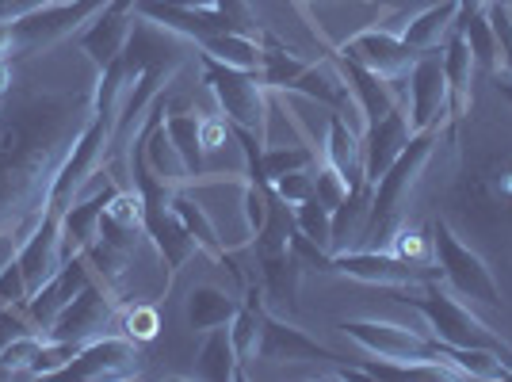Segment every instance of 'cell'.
<instances>
[{
    "label": "cell",
    "instance_id": "cell-5",
    "mask_svg": "<svg viewBox=\"0 0 512 382\" xmlns=\"http://www.w3.org/2000/svg\"><path fill=\"white\" fill-rule=\"evenodd\" d=\"M432 253H436V264H440V276L455 287V295L482 302V306H501V287H497L493 272L486 268V260L478 253H470L467 245L455 237L448 218L432 222Z\"/></svg>",
    "mask_w": 512,
    "mask_h": 382
},
{
    "label": "cell",
    "instance_id": "cell-34",
    "mask_svg": "<svg viewBox=\"0 0 512 382\" xmlns=\"http://www.w3.org/2000/svg\"><path fill=\"white\" fill-rule=\"evenodd\" d=\"M486 16L493 23V35H497V50H501V65L512 77V12L509 0H486Z\"/></svg>",
    "mask_w": 512,
    "mask_h": 382
},
{
    "label": "cell",
    "instance_id": "cell-28",
    "mask_svg": "<svg viewBox=\"0 0 512 382\" xmlns=\"http://www.w3.org/2000/svg\"><path fill=\"white\" fill-rule=\"evenodd\" d=\"M291 211H295V226H299L302 234L310 237L318 249L333 253V211L321 207L314 195L306 203H299V207H291Z\"/></svg>",
    "mask_w": 512,
    "mask_h": 382
},
{
    "label": "cell",
    "instance_id": "cell-44",
    "mask_svg": "<svg viewBox=\"0 0 512 382\" xmlns=\"http://www.w3.org/2000/svg\"><path fill=\"white\" fill-rule=\"evenodd\" d=\"M0 58H12V23H0Z\"/></svg>",
    "mask_w": 512,
    "mask_h": 382
},
{
    "label": "cell",
    "instance_id": "cell-17",
    "mask_svg": "<svg viewBox=\"0 0 512 382\" xmlns=\"http://www.w3.org/2000/svg\"><path fill=\"white\" fill-rule=\"evenodd\" d=\"M16 260H20L23 276H27V287H31V295H35L46 279L54 276V272L65 264V256H62V218H58V214H46L43 222L35 226V234L20 245Z\"/></svg>",
    "mask_w": 512,
    "mask_h": 382
},
{
    "label": "cell",
    "instance_id": "cell-18",
    "mask_svg": "<svg viewBox=\"0 0 512 382\" xmlns=\"http://www.w3.org/2000/svg\"><path fill=\"white\" fill-rule=\"evenodd\" d=\"M333 65H337V73L344 77V85H348V92H352V100H356V107H360V115L367 119V127L371 123H379L386 111H394L398 107V96H394V85L390 81H383L379 73H371L367 65L352 62L348 54H333Z\"/></svg>",
    "mask_w": 512,
    "mask_h": 382
},
{
    "label": "cell",
    "instance_id": "cell-12",
    "mask_svg": "<svg viewBox=\"0 0 512 382\" xmlns=\"http://www.w3.org/2000/svg\"><path fill=\"white\" fill-rule=\"evenodd\" d=\"M88 279H92V268H88L85 256H81V253L65 256L62 268L46 279L43 287L27 298V306H23V314H27V318H31V325H35V333H43V337H46V329L54 325V318L62 314L73 298L81 295V287H85Z\"/></svg>",
    "mask_w": 512,
    "mask_h": 382
},
{
    "label": "cell",
    "instance_id": "cell-2",
    "mask_svg": "<svg viewBox=\"0 0 512 382\" xmlns=\"http://www.w3.org/2000/svg\"><path fill=\"white\" fill-rule=\"evenodd\" d=\"M440 134H444V127L413 130L406 149H402V157L383 172L379 184H371V207H367V218H363V230H360L363 249H386V241L402 226L409 191L417 188L421 172L428 169L432 153L440 146Z\"/></svg>",
    "mask_w": 512,
    "mask_h": 382
},
{
    "label": "cell",
    "instance_id": "cell-20",
    "mask_svg": "<svg viewBox=\"0 0 512 382\" xmlns=\"http://www.w3.org/2000/svg\"><path fill=\"white\" fill-rule=\"evenodd\" d=\"M172 211H176V218L188 226V234L195 237L199 253H207L211 260H218V264H226V268L245 283L241 268H234V256L226 253V245H222V237H218V230H214V222L207 218V211H203V203H199V199H192L184 188H176L172 191Z\"/></svg>",
    "mask_w": 512,
    "mask_h": 382
},
{
    "label": "cell",
    "instance_id": "cell-32",
    "mask_svg": "<svg viewBox=\"0 0 512 382\" xmlns=\"http://www.w3.org/2000/svg\"><path fill=\"white\" fill-rule=\"evenodd\" d=\"M119 325H123V333H127L130 340L150 344V340L161 333V314H157V306H146V302H127V306L119 310Z\"/></svg>",
    "mask_w": 512,
    "mask_h": 382
},
{
    "label": "cell",
    "instance_id": "cell-9",
    "mask_svg": "<svg viewBox=\"0 0 512 382\" xmlns=\"http://www.w3.org/2000/svg\"><path fill=\"white\" fill-rule=\"evenodd\" d=\"M138 367H142V344L119 333V337H92L88 344H81L62 375L77 382H115L134 379Z\"/></svg>",
    "mask_w": 512,
    "mask_h": 382
},
{
    "label": "cell",
    "instance_id": "cell-26",
    "mask_svg": "<svg viewBox=\"0 0 512 382\" xmlns=\"http://www.w3.org/2000/svg\"><path fill=\"white\" fill-rule=\"evenodd\" d=\"M367 207H371V184L352 188L341 199V207H333V256L344 253V249H352V245L360 241Z\"/></svg>",
    "mask_w": 512,
    "mask_h": 382
},
{
    "label": "cell",
    "instance_id": "cell-42",
    "mask_svg": "<svg viewBox=\"0 0 512 382\" xmlns=\"http://www.w3.org/2000/svg\"><path fill=\"white\" fill-rule=\"evenodd\" d=\"M16 88V77H12V58H0V100Z\"/></svg>",
    "mask_w": 512,
    "mask_h": 382
},
{
    "label": "cell",
    "instance_id": "cell-4",
    "mask_svg": "<svg viewBox=\"0 0 512 382\" xmlns=\"http://www.w3.org/2000/svg\"><path fill=\"white\" fill-rule=\"evenodd\" d=\"M199 62H203V85L214 92L222 119L234 130H249L260 142H268L272 100H268V85H264L260 69H237V65H226L207 54H199Z\"/></svg>",
    "mask_w": 512,
    "mask_h": 382
},
{
    "label": "cell",
    "instance_id": "cell-21",
    "mask_svg": "<svg viewBox=\"0 0 512 382\" xmlns=\"http://www.w3.org/2000/svg\"><path fill=\"white\" fill-rule=\"evenodd\" d=\"M455 27L463 31L470 54H474V65H478L482 73L497 77V73H501V50H497V35H493V23H490V16H486V4H463V0H459Z\"/></svg>",
    "mask_w": 512,
    "mask_h": 382
},
{
    "label": "cell",
    "instance_id": "cell-31",
    "mask_svg": "<svg viewBox=\"0 0 512 382\" xmlns=\"http://www.w3.org/2000/svg\"><path fill=\"white\" fill-rule=\"evenodd\" d=\"M386 253L402 256V260H413V264H436V253H432V230H409V226H398L394 237L386 241Z\"/></svg>",
    "mask_w": 512,
    "mask_h": 382
},
{
    "label": "cell",
    "instance_id": "cell-29",
    "mask_svg": "<svg viewBox=\"0 0 512 382\" xmlns=\"http://www.w3.org/2000/svg\"><path fill=\"white\" fill-rule=\"evenodd\" d=\"M77 348L81 344H73V340H50L46 337L39 344V352H35V360L27 367V379H46V375H62L69 360L77 356Z\"/></svg>",
    "mask_w": 512,
    "mask_h": 382
},
{
    "label": "cell",
    "instance_id": "cell-15",
    "mask_svg": "<svg viewBox=\"0 0 512 382\" xmlns=\"http://www.w3.org/2000/svg\"><path fill=\"white\" fill-rule=\"evenodd\" d=\"M260 360H325V363H344L337 352H329L325 344L310 340L302 329L287 325L276 318L268 306L260 310Z\"/></svg>",
    "mask_w": 512,
    "mask_h": 382
},
{
    "label": "cell",
    "instance_id": "cell-35",
    "mask_svg": "<svg viewBox=\"0 0 512 382\" xmlns=\"http://www.w3.org/2000/svg\"><path fill=\"white\" fill-rule=\"evenodd\" d=\"M272 191H276L287 207H299V203H306V199L314 195V169L283 172V176L272 180Z\"/></svg>",
    "mask_w": 512,
    "mask_h": 382
},
{
    "label": "cell",
    "instance_id": "cell-16",
    "mask_svg": "<svg viewBox=\"0 0 512 382\" xmlns=\"http://www.w3.org/2000/svg\"><path fill=\"white\" fill-rule=\"evenodd\" d=\"M409 119L402 107L386 111L379 123H371L363 134V172H367V184H379L383 172L402 157V149L409 142Z\"/></svg>",
    "mask_w": 512,
    "mask_h": 382
},
{
    "label": "cell",
    "instance_id": "cell-33",
    "mask_svg": "<svg viewBox=\"0 0 512 382\" xmlns=\"http://www.w3.org/2000/svg\"><path fill=\"white\" fill-rule=\"evenodd\" d=\"M295 169H314V149H295V146H264V176L268 184Z\"/></svg>",
    "mask_w": 512,
    "mask_h": 382
},
{
    "label": "cell",
    "instance_id": "cell-25",
    "mask_svg": "<svg viewBox=\"0 0 512 382\" xmlns=\"http://www.w3.org/2000/svg\"><path fill=\"white\" fill-rule=\"evenodd\" d=\"M195 375L207 382L237 379V352H234V337H230V325H218V329L207 333L203 348H199V360H195Z\"/></svg>",
    "mask_w": 512,
    "mask_h": 382
},
{
    "label": "cell",
    "instance_id": "cell-36",
    "mask_svg": "<svg viewBox=\"0 0 512 382\" xmlns=\"http://www.w3.org/2000/svg\"><path fill=\"white\" fill-rule=\"evenodd\" d=\"M27 298H31V287H27L20 260L12 256L8 264H0V306H27Z\"/></svg>",
    "mask_w": 512,
    "mask_h": 382
},
{
    "label": "cell",
    "instance_id": "cell-40",
    "mask_svg": "<svg viewBox=\"0 0 512 382\" xmlns=\"http://www.w3.org/2000/svg\"><path fill=\"white\" fill-rule=\"evenodd\" d=\"M230 134H234V127L226 123V119H199V142H203V153H211V149H222L226 142H230Z\"/></svg>",
    "mask_w": 512,
    "mask_h": 382
},
{
    "label": "cell",
    "instance_id": "cell-1",
    "mask_svg": "<svg viewBox=\"0 0 512 382\" xmlns=\"http://www.w3.org/2000/svg\"><path fill=\"white\" fill-rule=\"evenodd\" d=\"M88 119V88L16 85L0 100V264L46 218L54 180Z\"/></svg>",
    "mask_w": 512,
    "mask_h": 382
},
{
    "label": "cell",
    "instance_id": "cell-11",
    "mask_svg": "<svg viewBox=\"0 0 512 382\" xmlns=\"http://www.w3.org/2000/svg\"><path fill=\"white\" fill-rule=\"evenodd\" d=\"M337 50L348 54L352 62L367 65L371 73H379V77L390 81V85H398L402 77H409L413 62L421 58L413 46H406L402 35L383 31V27H375V31H360V35H352V39H344Z\"/></svg>",
    "mask_w": 512,
    "mask_h": 382
},
{
    "label": "cell",
    "instance_id": "cell-45",
    "mask_svg": "<svg viewBox=\"0 0 512 382\" xmlns=\"http://www.w3.org/2000/svg\"><path fill=\"white\" fill-rule=\"evenodd\" d=\"M157 4H172V8H211L214 0H157Z\"/></svg>",
    "mask_w": 512,
    "mask_h": 382
},
{
    "label": "cell",
    "instance_id": "cell-38",
    "mask_svg": "<svg viewBox=\"0 0 512 382\" xmlns=\"http://www.w3.org/2000/svg\"><path fill=\"white\" fill-rule=\"evenodd\" d=\"M214 8H218V12L230 20V27L241 31V35H253V39L264 35V27H260V20H256V12L249 0H214Z\"/></svg>",
    "mask_w": 512,
    "mask_h": 382
},
{
    "label": "cell",
    "instance_id": "cell-13",
    "mask_svg": "<svg viewBox=\"0 0 512 382\" xmlns=\"http://www.w3.org/2000/svg\"><path fill=\"white\" fill-rule=\"evenodd\" d=\"M134 4L138 0H107L104 8L88 20V27L77 35V46L88 54V62L96 65V69H104L111 65L119 54H123V46L130 39V27H134Z\"/></svg>",
    "mask_w": 512,
    "mask_h": 382
},
{
    "label": "cell",
    "instance_id": "cell-27",
    "mask_svg": "<svg viewBox=\"0 0 512 382\" xmlns=\"http://www.w3.org/2000/svg\"><path fill=\"white\" fill-rule=\"evenodd\" d=\"M199 119L195 111H176V115H165V130H169L172 146L184 157V165L192 176H203V142H199Z\"/></svg>",
    "mask_w": 512,
    "mask_h": 382
},
{
    "label": "cell",
    "instance_id": "cell-7",
    "mask_svg": "<svg viewBox=\"0 0 512 382\" xmlns=\"http://www.w3.org/2000/svg\"><path fill=\"white\" fill-rule=\"evenodd\" d=\"M333 272L394 291V287H417V283L425 287L428 279L440 276V264H413L386 249H344L333 256Z\"/></svg>",
    "mask_w": 512,
    "mask_h": 382
},
{
    "label": "cell",
    "instance_id": "cell-46",
    "mask_svg": "<svg viewBox=\"0 0 512 382\" xmlns=\"http://www.w3.org/2000/svg\"><path fill=\"white\" fill-rule=\"evenodd\" d=\"M509 379H512V375H509Z\"/></svg>",
    "mask_w": 512,
    "mask_h": 382
},
{
    "label": "cell",
    "instance_id": "cell-19",
    "mask_svg": "<svg viewBox=\"0 0 512 382\" xmlns=\"http://www.w3.org/2000/svg\"><path fill=\"white\" fill-rule=\"evenodd\" d=\"M474 54H470L467 39L459 27H451L448 43H444V81H448V123L451 130L459 127L470 115V100H474Z\"/></svg>",
    "mask_w": 512,
    "mask_h": 382
},
{
    "label": "cell",
    "instance_id": "cell-8",
    "mask_svg": "<svg viewBox=\"0 0 512 382\" xmlns=\"http://www.w3.org/2000/svg\"><path fill=\"white\" fill-rule=\"evenodd\" d=\"M123 306H127L123 298H115L100 279L92 276L85 287H81V295L73 298L62 314L54 318V325L46 329V337L88 344L92 337H104V329L111 321H119V310H123Z\"/></svg>",
    "mask_w": 512,
    "mask_h": 382
},
{
    "label": "cell",
    "instance_id": "cell-37",
    "mask_svg": "<svg viewBox=\"0 0 512 382\" xmlns=\"http://www.w3.org/2000/svg\"><path fill=\"white\" fill-rule=\"evenodd\" d=\"M348 191H352L348 188V180H344L341 172L333 169L329 161L314 172V199H318L321 207H329V211H333V207H341V199L348 195Z\"/></svg>",
    "mask_w": 512,
    "mask_h": 382
},
{
    "label": "cell",
    "instance_id": "cell-24",
    "mask_svg": "<svg viewBox=\"0 0 512 382\" xmlns=\"http://www.w3.org/2000/svg\"><path fill=\"white\" fill-rule=\"evenodd\" d=\"M237 310H241V298L226 295L211 283L192 287V295H188V325L195 333H211L218 325H230L237 318Z\"/></svg>",
    "mask_w": 512,
    "mask_h": 382
},
{
    "label": "cell",
    "instance_id": "cell-22",
    "mask_svg": "<svg viewBox=\"0 0 512 382\" xmlns=\"http://www.w3.org/2000/svg\"><path fill=\"white\" fill-rule=\"evenodd\" d=\"M325 161L348 180V188L367 184V172H363V138L344 123L341 111L329 115V146H325Z\"/></svg>",
    "mask_w": 512,
    "mask_h": 382
},
{
    "label": "cell",
    "instance_id": "cell-41",
    "mask_svg": "<svg viewBox=\"0 0 512 382\" xmlns=\"http://www.w3.org/2000/svg\"><path fill=\"white\" fill-rule=\"evenodd\" d=\"M46 4H58V0H0V23L23 20V16L39 12V8H46Z\"/></svg>",
    "mask_w": 512,
    "mask_h": 382
},
{
    "label": "cell",
    "instance_id": "cell-23",
    "mask_svg": "<svg viewBox=\"0 0 512 382\" xmlns=\"http://www.w3.org/2000/svg\"><path fill=\"white\" fill-rule=\"evenodd\" d=\"M455 16H459V0L432 4V8L417 12V16L402 27V39H406V46H413L417 54H425V50H444L451 27H455Z\"/></svg>",
    "mask_w": 512,
    "mask_h": 382
},
{
    "label": "cell",
    "instance_id": "cell-3",
    "mask_svg": "<svg viewBox=\"0 0 512 382\" xmlns=\"http://www.w3.org/2000/svg\"><path fill=\"white\" fill-rule=\"evenodd\" d=\"M394 302L413 306L421 318L428 321L432 337L448 348H482V352H497L501 360L509 363L512 371V348L493 333L482 318H474L459 298H451L448 291H440L432 279L425 283V295H413L409 287H394Z\"/></svg>",
    "mask_w": 512,
    "mask_h": 382
},
{
    "label": "cell",
    "instance_id": "cell-39",
    "mask_svg": "<svg viewBox=\"0 0 512 382\" xmlns=\"http://www.w3.org/2000/svg\"><path fill=\"white\" fill-rule=\"evenodd\" d=\"M23 333H35V325L23 314V306H0V352Z\"/></svg>",
    "mask_w": 512,
    "mask_h": 382
},
{
    "label": "cell",
    "instance_id": "cell-14",
    "mask_svg": "<svg viewBox=\"0 0 512 382\" xmlns=\"http://www.w3.org/2000/svg\"><path fill=\"white\" fill-rule=\"evenodd\" d=\"M119 191V184L111 180H100L96 188L81 191L69 207L62 211V256H85L92 249V241L100 237V218H104V207L111 203V195Z\"/></svg>",
    "mask_w": 512,
    "mask_h": 382
},
{
    "label": "cell",
    "instance_id": "cell-10",
    "mask_svg": "<svg viewBox=\"0 0 512 382\" xmlns=\"http://www.w3.org/2000/svg\"><path fill=\"white\" fill-rule=\"evenodd\" d=\"M409 130H428L448 123V81H444V54L425 50L409 69Z\"/></svg>",
    "mask_w": 512,
    "mask_h": 382
},
{
    "label": "cell",
    "instance_id": "cell-30",
    "mask_svg": "<svg viewBox=\"0 0 512 382\" xmlns=\"http://www.w3.org/2000/svg\"><path fill=\"white\" fill-rule=\"evenodd\" d=\"M43 333H23L16 337L4 352H0V379H27V367L35 360L39 344H43Z\"/></svg>",
    "mask_w": 512,
    "mask_h": 382
},
{
    "label": "cell",
    "instance_id": "cell-43",
    "mask_svg": "<svg viewBox=\"0 0 512 382\" xmlns=\"http://www.w3.org/2000/svg\"><path fill=\"white\" fill-rule=\"evenodd\" d=\"M493 88H497V96H501V100L512 107V77H509V73H505V77L497 73V77H493Z\"/></svg>",
    "mask_w": 512,
    "mask_h": 382
},
{
    "label": "cell",
    "instance_id": "cell-6",
    "mask_svg": "<svg viewBox=\"0 0 512 382\" xmlns=\"http://www.w3.org/2000/svg\"><path fill=\"white\" fill-rule=\"evenodd\" d=\"M341 333L356 340L363 352L394 363H421V360H444V344L432 333H417L409 325L394 321H341Z\"/></svg>",
    "mask_w": 512,
    "mask_h": 382
}]
</instances>
